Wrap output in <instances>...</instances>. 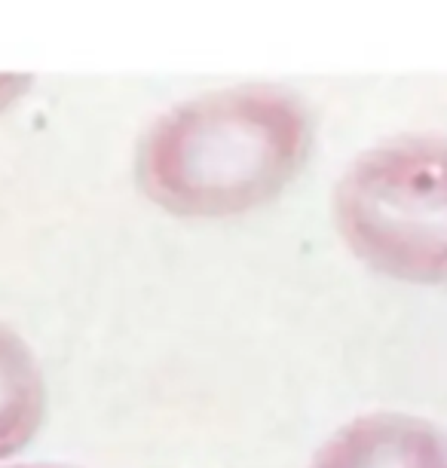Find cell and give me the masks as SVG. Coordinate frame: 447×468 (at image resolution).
Returning <instances> with one entry per match:
<instances>
[{"label":"cell","mask_w":447,"mask_h":468,"mask_svg":"<svg viewBox=\"0 0 447 468\" xmlns=\"http://www.w3.org/2000/svg\"><path fill=\"white\" fill-rule=\"evenodd\" d=\"M300 114L267 89L202 98L162 120L144 147V177L162 199L227 208L258 199L294 169Z\"/></svg>","instance_id":"cell-1"},{"label":"cell","mask_w":447,"mask_h":468,"mask_svg":"<svg viewBox=\"0 0 447 468\" xmlns=\"http://www.w3.org/2000/svg\"><path fill=\"white\" fill-rule=\"evenodd\" d=\"M343 212L374 245L447 254V147L407 144L374 153L346 184Z\"/></svg>","instance_id":"cell-2"},{"label":"cell","mask_w":447,"mask_h":468,"mask_svg":"<svg viewBox=\"0 0 447 468\" xmlns=\"http://www.w3.org/2000/svg\"><path fill=\"white\" fill-rule=\"evenodd\" d=\"M46 413V383L28 343L0 321V459L19 453Z\"/></svg>","instance_id":"cell-3"},{"label":"cell","mask_w":447,"mask_h":468,"mask_svg":"<svg viewBox=\"0 0 447 468\" xmlns=\"http://www.w3.org/2000/svg\"><path fill=\"white\" fill-rule=\"evenodd\" d=\"M25 86L22 77H0V110L19 95V89Z\"/></svg>","instance_id":"cell-4"},{"label":"cell","mask_w":447,"mask_h":468,"mask_svg":"<svg viewBox=\"0 0 447 468\" xmlns=\"http://www.w3.org/2000/svg\"><path fill=\"white\" fill-rule=\"evenodd\" d=\"M12 468H58V465H12Z\"/></svg>","instance_id":"cell-5"}]
</instances>
